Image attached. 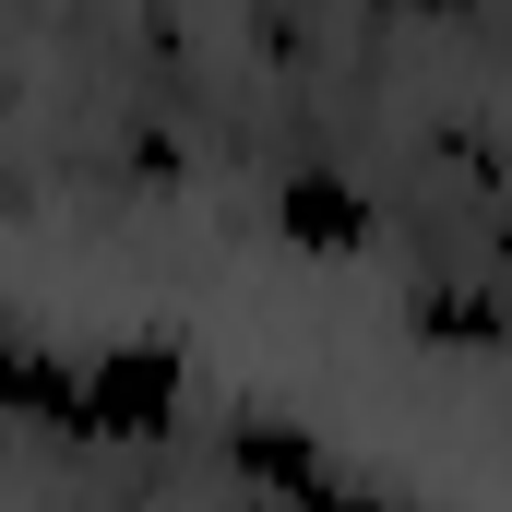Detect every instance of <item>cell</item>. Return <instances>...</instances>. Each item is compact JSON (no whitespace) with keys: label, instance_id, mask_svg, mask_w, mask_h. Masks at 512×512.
<instances>
[{"label":"cell","instance_id":"obj_1","mask_svg":"<svg viewBox=\"0 0 512 512\" xmlns=\"http://www.w3.org/2000/svg\"><path fill=\"white\" fill-rule=\"evenodd\" d=\"M179 405H191V370L167 346H108L72 370V429H96V441H155Z\"/></svg>","mask_w":512,"mask_h":512},{"label":"cell","instance_id":"obj_2","mask_svg":"<svg viewBox=\"0 0 512 512\" xmlns=\"http://www.w3.org/2000/svg\"><path fill=\"white\" fill-rule=\"evenodd\" d=\"M227 465H239L251 489H286V501H346V489H358L334 453H310L298 429H262V417H239V429H227Z\"/></svg>","mask_w":512,"mask_h":512},{"label":"cell","instance_id":"obj_3","mask_svg":"<svg viewBox=\"0 0 512 512\" xmlns=\"http://www.w3.org/2000/svg\"><path fill=\"white\" fill-rule=\"evenodd\" d=\"M274 227H286L298 251H370V203H358L334 167H286V179H274Z\"/></svg>","mask_w":512,"mask_h":512}]
</instances>
